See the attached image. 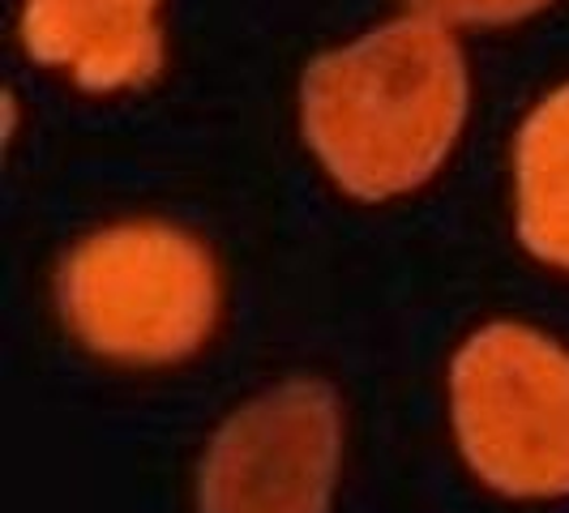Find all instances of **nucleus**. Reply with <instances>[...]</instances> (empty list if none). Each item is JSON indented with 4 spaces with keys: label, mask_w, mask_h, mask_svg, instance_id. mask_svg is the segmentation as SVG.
Listing matches in <instances>:
<instances>
[{
    "label": "nucleus",
    "mask_w": 569,
    "mask_h": 513,
    "mask_svg": "<svg viewBox=\"0 0 569 513\" xmlns=\"http://www.w3.org/2000/svg\"><path fill=\"white\" fill-rule=\"evenodd\" d=\"M305 138L356 198H395L425 184L467 115V64L455 34L399 18L326 52L300 90Z\"/></svg>",
    "instance_id": "1"
},
{
    "label": "nucleus",
    "mask_w": 569,
    "mask_h": 513,
    "mask_svg": "<svg viewBox=\"0 0 569 513\" xmlns=\"http://www.w3.org/2000/svg\"><path fill=\"white\" fill-rule=\"evenodd\" d=\"M518 235L531 253L569 270V86L522 120L513 145Z\"/></svg>",
    "instance_id": "6"
},
{
    "label": "nucleus",
    "mask_w": 569,
    "mask_h": 513,
    "mask_svg": "<svg viewBox=\"0 0 569 513\" xmlns=\"http://www.w3.org/2000/svg\"><path fill=\"white\" fill-rule=\"evenodd\" d=\"M60 313L99 355L168 364L210 339L219 274L210 253L180 228L120 223L64 256Z\"/></svg>",
    "instance_id": "2"
},
{
    "label": "nucleus",
    "mask_w": 569,
    "mask_h": 513,
    "mask_svg": "<svg viewBox=\"0 0 569 513\" xmlns=\"http://www.w3.org/2000/svg\"><path fill=\"white\" fill-rule=\"evenodd\" d=\"M458 450L506 496H569V351L527 325L492 321L450 369Z\"/></svg>",
    "instance_id": "3"
},
{
    "label": "nucleus",
    "mask_w": 569,
    "mask_h": 513,
    "mask_svg": "<svg viewBox=\"0 0 569 513\" xmlns=\"http://www.w3.org/2000/svg\"><path fill=\"white\" fill-rule=\"evenodd\" d=\"M342 457L339 399L287 381L244 402L210 436L198 471L201 513H326Z\"/></svg>",
    "instance_id": "4"
},
{
    "label": "nucleus",
    "mask_w": 569,
    "mask_h": 513,
    "mask_svg": "<svg viewBox=\"0 0 569 513\" xmlns=\"http://www.w3.org/2000/svg\"><path fill=\"white\" fill-rule=\"evenodd\" d=\"M416 18H428L437 27H506V22H522L548 0H407Z\"/></svg>",
    "instance_id": "7"
},
{
    "label": "nucleus",
    "mask_w": 569,
    "mask_h": 513,
    "mask_svg": "<svg viewBox=\"0 0 569 513\" xmlns=\"http://www.w3.org/2000/svg\"><path fill=\"white\" fill-rule=\"evenodd\" d=\"M22 43L86 90L142 86L163 64L159 0H22Z\"/></svg>",
    "instance_id": "5"
}]
</instances>
